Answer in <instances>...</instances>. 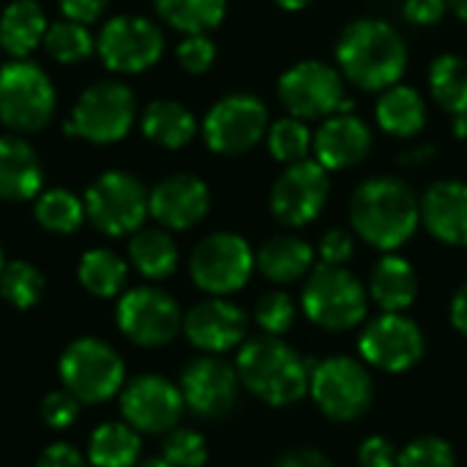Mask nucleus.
<instances>
[{"instance_id":"f257e3e1","label":"nucleus","mask_w":467,"mask_h":467,"mask_svg":"<svg viewBox=\"0 0 467 467\" xmlns=\"http://www.w3.org/2000/svg\"><path fill=\"white\" fill-rule=\"evenodd\" d=\"M353 230L375 249L394 252L413 238L421 222V202L400 178L380 175L364 181L350 200Z\"/></svg>"},{"instance_id":"f03ea898","label":"nucleus","mask_w":467,"mask_h":467,"mask_svg":"<svg viewBox=\"0 0 467 467\" xmlns=\"http://www.w3.org/2000/svg\"><path fill=\"white\" fill-rule=\"evenodd\" d=\"M337 63L353 85L364 90H386L402 79L408 68V47L389 22L356 19L337 41Z\"/></svg>"},{"instance_id":"7ed1b4c3","label":"nucleus","mask_w":467,"mask_h":467,"mask_svg":"<svg viewBox=\"0 0 467 467\" xmlns=\"http://www.w3.org/2000/svg\"><path fill=\"white\" fill-rule=\"evenodd\" d=\"M241 383L271 408H290L309 394L312 367L279 337L249 339L238 353Z\"/></svg>"},{"instance_id":"20e7f679","label":"nucleus","mask_w":467,"mask_h":467,"mask_svg":"<svg viewBox=\"0 0 467 467\" xmlns=\"http://www.w3.org/2000/svg\"><path fill=\"white\" fill-rule=\"evenodd\" d=\"M304 315L326 331L356 328L367 317L369 296L345 265H315L301 293Z\"/></svg>"},{"instance_id":"39448f33","label":"nucleus","mask_w":467,"mask_h":467,"mask_svg":"<svg viewBox=\"0 0 467 467\" xmlns=\"http://www.w3.org/2000/svg\"><path fill=\"white\" fill-rule=\"evenodd\" d=\"M309 394L323 416L348 424L358 421L375 400V386L364 364L350 356H331L312 367Z\"/></svg>"},{"instance_id":"423d86ee","label":"nucleus","mask_w":467,"mask_h":467,"mask_svg":"<svg viewBox=\"0 0 467 467\" xmlns=\"http://www.w3.org/2000/svg\"><path fill=\"white\" fill-rule=\"evenodd\" d=\"M60 380L82 405L112 400L123 389V361L107 342L96 337L74 339L60 356Z\"/></svg>"},{"instance_id":"0eeeda50","label":"nucleus","mask_w":467,"mask_h":467,"mask_svg":"<svg viewBox=\"0 0 467 467\" xmlns=\"http://www.w3.org/2000/svg\"><path fill=\"white\" fill-rule=\"evenodd\" d=\"M55 112V88L49 77L27 60L0 68V120L14 131H38Z\"/></svg>"},{"instance_id":"6e6552de","label":"nucleus","mask_w":467,"mask_h":467,"mask_svg":"<svg viewBox=\"0 0 467 467\" xmlns=\"http://www.w3.org/2000/svg\"><path fill=\"white\" fill-rule=\"evenodd\" d=\"M150 211V194L129 172H104L85 194V213L107 235L137 233Z\"/></svg>"},{"instance_id":"1a4fd4ad","label":"nucleus","mask_w":467,"mask_h":467,"mask_svg":"<svg viewBox=\"0 0 467 467\" xmlns=\"http://www.w3.org/2000/svg\"><path fill=\"white\" fill-rule=\"evenodd\" d=\"M134 96L120 82H96L74 104L66 131L88 142H118L134 123Z\"/></svg>"},{"instance_id":"9d476101","label":"nucleus","mask_w":467,"mask_h":467,"mask_svg":"<svg viewBox=\"0 0 467 467\" xmlns=\"http://www.w3.org/2000/svg\"><path fill=\"white\" fill-rule=\"evenodd\" d=\"M254 265L257 260L252 246L235 233H213L202 238L189 260L194 285L211 296H230L241 290L249 282Z\"/></svg>"},{"instance_id":"9b49d317","label":"nucleus","mask_w":467,"mask_h":467,"mask_svg":"<svg viewBox=\"0 0 467 467\" xmlns=\"http://www.w3.org/2000/svg\"><path fill=\"white\" fill-rule=\"evenodd\" d=\"M279 99L301 120L331 118L348 101L339 71L323 60H301L287 68L279 79Z\"/></svg>"},{"instance_id":"f8f14e48","label":"nucleus","mask_w":467,"mask_h":467,"mask_svg":"<svg viewBox=\"0 0 467 467\" xmlns=\"http://www.w3.org/2000/svg\"><path fill=\"white\" fill-rule=\"evenodd\" d=\"M118 326L140 348H164L183 328V315L170 293L134 287L118 301Z\"/></svg>"},{"instance_id":"ddd939ff","label":"nucleus","mask_w":467,"mask_h":467,"mask_svg":"<svg viewBox=\"0 0 467 467\" xmlns=\"http://www.w3.org/2000/svg\"><path fill=\"white\" fill-rule=\"evenodd\" d=\"M268 131V109L257 96L233 93L216 101L205 118L202 134L211 150L235 156L254 148Z\"/></svg>"},{"instance_id":"4468645a","label":"nucleus","mask_w":467,"mask_h":467,"mask_svg":"<svg viewBox=\"0 0 467 467\" xmlns=\"http://www.w3.org/2000/svg\"><path fill=\"white\" fill-rule=\"evenodd\" d=\"M96 49L107 68L120 74H140L161 57L164 36L145 16H115L101 27Z\"/></svg>"},{"instance_id":"2eb2a0df","label":"nucleus","mask_w":467,"mask_h":467,"mask_svg":"<svg viewBox=\"0 0 467 467\" xmlns=\"http://www.w3.org/2000/svg\"><path fill=\"white\" fill-rule=\"evenodd\" d=\"M328 170L315 161L304 159L296 164H287V170L279 175V181L271 189V211L274 216L287 227H304L320 216L328 200Z\"/></svg>"},{"instance_id":"dca6fc26","label":"nucleus","mask_w":467,"mask_h":467,"mask_svg":"<svg viewBox=\"0 0 467 467\" xmlns=\"http://www.w3.org/2000/svg\"><path fill=\"white\" fill-rule=\"evenodd\" d=\"M424 348L421 328L402 312H383L364 328L358 339L361 358L391 375L413 369L421 361Z\"/></svg>"},{"instance_id":"f3484780","label":"nucleus","mask_w":467,"mask_h":467,"mask_svg":"<svg viewBox=\"0 0 467 467\" xmlns=\"http://www.w3.org/2000/svg\"><path fill=\"white\" fill-rule=\"evenodd\" d=\"M183 408L186 402L181 389L159 375H142L131 380L120 394V413L126 424L148 435L172 432L183 416Z\"/></svg>"},{"instance_id":"a211bd4d","label":"nucleus","mask_w":467,"mask_h":467,"mask_svg":"<svg viewBox=\"0 0 467 467\" xmlns=\"http://www.w3.org/2000/svg\"><path fill=\"white\" fill-rule=\"evenodd\" d=\"M238 369L216 356L194 358L181 375V394L192 413L202 419H222L238 402Z\"/></svg>"},{"instance_id":"6ab92c4d","label":"nucleus","mask_w":467,"mask_h":467,"mask_svg":"<svg viewBox=\"0 0 467 467\" xmlns=\"http://www.w3.org/2000/svg\"><path fill=\"white\" fill-rule=\"evenodd\" d=\"M246 315L224 298H208L189 309L183 317L186 339L205 353H227L246 339Z\"/></svg>"},{"instance_id":"aec40b11","label":"nucleus","mask_w":467,"mask_h":467,"mask_svg":"<svg viewBox=\"0 0 467 467\" xmlns=\"http://www.w3.org/2000/svg\"><path fill=\"white\" fill-rule=\"evenodd\" d=\"M211 208L208 186L189 172H178L156 183L150 192V213L167 230H189L205 219Z\"/></svg>"},{"instance_id":"412c9836","label":"nucleus","mask_w":467,"mask_h":467,"mask_svg":"<svg viewBox=\"0 0 467 467\" xmlns=\"http://www.w3.org/2000/svg\"><path fill=\"white\" fill-rule=\"evenodd\" d=\"M312 148L315 161H320L326 170H348L367 159L372 148V131L361 118L350 112H337L317 129V134L312 137Z\"/></svg>"},{"instance_id":"4be33fe9","label":"nucleus","mask_w":467,"mask_h":467,"mask_svg":"<svg viewBox=\"0 0 467 467\" xmlns=\"http://www.w3.org/2000/svg\"><path fill=\"white\" fill-rule=\"evenodd\" d=\"M424 227L449 246H467V183L438 181L421 200Z\"/></svg>"},{"instance_id":"5701e85b","label":"nucleus","mask_w":467,"mask_h":467,"mask_svg":"<svg viewBox=\"0 0 467 467\" xmlns=\"http://www.w3.org/2000/svg\"><path fill=\"white\" fill-rule=\"evenodd\" d=\"M44 183V170L33 148L19 137H0V197L33 200Z\"/></svg>"},{"instance_id":"b1692460","label":"nucleus","mask_w":467,"mask_h":467,"mask_svg":"<svg viewBox=\"0 0 467 467\" xmlns=\"http://www.w3.org/2000/svg\"><path fill=\"white\" fill-rule=\"evenodd\" d=\"M369 296L383 312H405L419 296V276L405 257L386 254L372 268Z\"/></svg>"},{"instance_id":"393cba45","label":"nucleus","mask_w":467,"mask_h":467,"mask_svg":"<svg viewBox=\"0 0 467 467\" xmlns=\"http://www.w3.org/2000/svg\"><path fill=\"white\" fill-rule=\"evenodd\" d=\"M47 27L44 8L36 0H14L0 16V44L8 55L22 60L44 41Z\"/></svg>"},{"instance_id":"a878e982","label":"nucleus","mask_w":467,"mask_h":467,"mask_svg":"<svg viewBox=\"0 0 467 467\" xmlns=\"http://www.w3.org/2000/svg\"><path fill=\"white\" fill-rule=\"evenodd\" d=\"M375 118L380 129L391 137H416L427 123V107L416 88L397 82L380 93Z\"/></svg>"},{"instance_id":"bb28decb","label":"nucleus","mask_w":467,"mask_h":467,"mask_svg":"<svg viewBox=\"0 0 467 467\" xmlns=\"http://www.w3.org/2000/svg\"><path fill=\"white\" fill-rule=\"evenodd\" d=\"M254 260H257V268L263 271L265 279L287 285V282H296L312 271L315 252L306 241H301L296 235H276L260 246Z\"/></svg>"},{"instance_id":"cd10ccee","label":"nucleus","mask_w":467,"mask_h":467,"mask_svg":"<svg viewBox=\"0 0 467 467\" xmlns=\"http://www.w3.org/2000/svg\"><path fill=\"white\" fill-rule=\"evenodd\" d=\"M194 131H197L194 115L178 101L159 99L148 104V109L142 112V134L161 148H183L192 142Z\"/></svg>"},{"instance_id":"c85d7f7f","label":"nucleus","mask_w":467,"mask_h":467,"mask_svg":"<svg viewBox=\"0 0 467 467\" xmlns=\"http://www.w3.org/2000/svg\"><path fill=\"white\" fill-rule=\"evenodd\" d=\"M140 449V432L131 424L109 421L90 435L88 460L93 467H134Z\"/></svg>"},{"instance_id":"c756f323","label":"nucleus","mask_w":467,"mask_h":467,"mask_svg":"<svg viewBox=\"0 0 467 467\" xmlns=\"http://www.w3.org/2000/svg\"><path fill=\"white\" fill-rule=\"evenodd\" d=\"M129 257L145 279H167L178 265V246L164 230H140L129 244Z\"/></svg>"},{"instance_id":"7c9ffc66","label":"nucleus","mask_w":467,"mask_h":467,"mask_svg":"<svg viewBox=\"0 0 467 467\" xmlns=\"http://www.w3.org/2000/svg\"><path fill=\"white\" fill-rule=\"evenodd\" d=\"M153 5L164 22L186 36L213 30L227 11V0H153Z\"/></svg>"},{"instance_id":"2f4dec72","label":"nucleus","mask_w":467,"mask_h":467,"mask_svg":"<svg viewBox=\"0 0 467 467\" xmlns=\"http://www.w3.org/2000/svg\"><path fill=\"white\" fill-rule=\"evenodd\" d=\"M430 90L451 115L467 112V57L441 55L430 66Z\"/></svg>"},{"instance_id":"473e14b6","label":"nucleus","mask_w":467,"mask_h":467,"mask_svg":"<svg viewBox=\"0 0 467 467\" xmlns=\"http://www.w3.org/2000/svg\"><path fill=\"white\" fill-rule=\"evenodd\" d=\"M79 282L88 293L99 296V298H112L126 287V276L129 268L126 263L109 252V249H90L82 254L79 260Z\"/></svg>"},{"instance_id":"72a5a7b5","label":"nucleus","mask_w":467,"mask_h":467,"mask_svg":"<svg viewBox=\"0 0 467 467\" xmlns=\"http://www.w3.org/2000/svg\"><path fill=\"white\" fill-rule=\"evenodd\" d=\"M36 219L44 230L68 235L85 219V202L68 189H49L36 200Z\"/></svg>"},{"instance_id":"f704fd0d","label":"nucleus","mask_w":467,"mask_h":467,"mask_svg":"<svg viewBox=\"0 0 467 467\" xmlns=\"http://www.w3.org/2000/svg\"><path fill=\"white\" fill-rule=\"evenodd\" d=\"M0 296L16 309H30L44 296V276L25 260L8 263L0 271Z\"/></svg>"},{"instance_id":"c9c22d12","label":"nucleus","mask_w":467,"mask_h":467,"mask_svg":"<svg viewBox=\"0 0 467 467\" xmlns=\"http://www.w3.org/2000/svg\"><path fill=\"white\" fill-rule=\"evenodd\" d=\"M44 47L47 52L57 60V63H77L82 57H88L93 52V36L90 30L82 25V22H74V19H60L55 25L47 27V36H44Z\"/></svg>"},{"instance_id":"e433bc0d","label":"nucleus","mask_w":467,"mask_h":467,"mask_svg":"<svg viewBox=\"0 0 467 467\" xmlns=\"http://www.w3.org/2000/svg\"><path fill=\"white\" fill-rule=\"evenodd\" d=\"M268 148L274 153V159L285 161V164H296L304 161L309 156L312 148V134L306 129V123L301 118H282L271 126L268 131Z\"/></svg>"},{"instance_id":"4c0bfd02","label":"nucleus","mask_w":467,"mask_h":467,"mask_svg":"<svg viewBox=\"0 0 467 467\" xmlns=\"http://www.w3.org/2000/svg\"><path fill=\"white\" fill-rule=\"evenodd\" d=\"M397 467H457V457L449 441L427 435L410 441L400 451V465Z\"/></svg>"},{"instance_id":"58836bf2","label":"nucleus","mask_w":467,"mask_h":467,"mask_svg":"<svg viewBox=\"0 0 467 467\" xmlns=\"http://www.w3.org/2000/svg\"><path fill=\"white\" fill-rule=\"evenodd\" d=\"M164 460L172 467H202L208 462V443L194 430H172L164 441Z\"/></svg>"},{"instance_id":"ea45409f","label":"nucleus","mask_w":467,"mask_h":467,"mask_svg":"<svg viewBox=\"0 0 467 467\" xmlns=\"http://www.w3.org/2000/svg\"><path fill=\"white\" fill-rule=\"evenodd\" d=\"M254 320L268 337H285L296 323V304L287 293H268L260 298Z\"/></svg>"},{"instance_id":"a19ab883","label":"nucleus","mask_w":467,"mask_h":467,"mask_svg":"<svg viewBox=\"0 0 467 467\" xmlns=\"http://www.w3.org/2000/svg\"><path fill=\"white\" fill-rule=\"evenodd\" d=\"M79 400L68 391V389H60V391H52L44 397L41 402V419L52 427V430H68L77 419H79Z\"/></svg>"},{"instance_id":"79ce46f5","label":"nucleus","mask_w":467,"mask_h":467,"mask_svg":"<svg viewBox=\"0 0 467 467\" xmlns=\"http://www.w3.org/2000/svg\"><path fill=\"white\" fill-rule=\"evenodd\" d=\"M216 57V47L205 33H192L178 44V60L189 74H202L211 68Z\"/></svg>"},{"instance_id":"37998d69","label":"nucleus","mask_w":467,"mask_h":467,"mask_svg":"<svg viewBox=\"0 0 467 467\" xmlns=\"http://www.w3.org/2000/svg\"><path fill=\"white\" fill-rule=\"evenodd\" d=\"M358 465L361 467H397L400 465V451L389 438L372 435L361 443L358 449Z\"/></svg>"},{"instance_id":"c03bdc74","label":"nucleus","mask_w":467,"mask_h":467,"mask_svg":"<svg viewBox=\"0 0 467 467\" xmlns=\"http://www.w3.org/2000/svg\"><path fill=\"white\" fill-rule=\"evenodd\" d=\"M353 235L348 230H328L320 241V260L326 265H345L350 257H353Z\"/></svg>"},{"instance_id":"a18cd8bd","label":"nucleus","mask_w":467,"mask_h":467,"mask_svg":"<svg viewBox=\"0 0 467 467\" xmlns=\"http://www.w3.org/2000/svg\"><path fill=\"white\" fill-rule=\"evenodd\" d=\"M446 0H405V19L413 25H438L446 14Z\"/></svg>"},{"instance_id":"49530a36","label":"nucleus","mask_w":467,"mask_h":467,"mask_svg":"<svg viewBox=\"0 0 467 467\" xmlns=\"http://www.w3.org/2000/svg\"><path fill=\"white\" fill-rule=\"evenodd\" d=\"M36 467H85V457L68 446V443H52L41 457Z\"/></svg>"},{"instance_id":"de8ad7c7","label":"nucleus","mask_w":467,"mask_h":467,"mask_svg":"<svg viewBox=\"0 0 467 467\" xmlns=\"http://www.w3.org/2000/svg\"><path fill=\"white\" fill-rule=\"evenodd\" d=\"M57 3H60V11L66 14V19L85 25V22L99 19L109 0H57Z\"/></svg>"},{"instance_id":"09e8293b","label":"nucleus","mask_w":467,"mask_h":467,"mask_svg":"<svg viewBox=\"0 0 467 467\" xmlns=\"http://www.w3.org/2000/svg\"><path fill=\"white\" fill-rule=\"evenodd\" d=\"M271 467H334L331 460L315 449H293L287 454H282Z\"/></svg>"},{"instance_id":"8fccbe9b","label":"nucleus","mask_w":467,"mask_h":467,"mask_svg":"<svg viewBox=\"0 0 467 467\" xmlns=\"http://www.w3.org/2000/svg\"><path fill=\"white\" fill-rule=\"evenodd\" d=\"M451 326L467 339V282L457 290V296L451 301Z\"/></svg>"},{"instance_id":"3c124183","label":"nucleus","mask_w":467,"mask_h":467,"mask_svg":"<svg viewBox=\"0 0 467 467\" xmlns=\"http://www.w3.org/2000/svg\"><path fill=\"white\" fill-rule=\"evenodd\" d=\"M432 153H435V148H432V145H419V148L405 150V153L400 156V161H402V164H424V161H430V159H432Z\"/></svg>"},{"instance_id":"603ef678","label":"nucleus","mask_w":467,"mask_h":467,"mask_svg":"<svg viewBox=\"0 0 467 467\" xmlns=\"http://www.w3.org/2000/svg\"><path fill=\"white\" fill-rule=\"evenodd\" d=\"M279 8H285V11H301V8H306L312 0H274Z\"/></svg>"},{"instance_id":"864d4df0","label":"nucleus","mask_w":467,"mask_h":467,"mask_svg":"<svg viewBox=\"0 0 467 467\" xmlns=\"http://www.w3.org/2000/svg\"><path fill=\"white\" fill-rule=\"evenodd\" d=\"M454 134H457L460 140H467V112L454 115Z\"/></svg>"},{"instance_id":"5fc2aeb1","label":"nucleus","mask_w":467,"mask_h":467,"mask_svg":"<svg viewBox=\"0 0 467 467\" xmlns=\"http://www.w3.org/2000/svg\"><path fill=\"white\" fill-rule=\"evenodd\" d=\"M449 3V8L460 16V19H465L467 22V0H446Z\"/></svg>"},{"instance_id":"6e6d98bb","label":"nucleus","mask_w":467,"mask_h":467,"mask_svg":"<svg viewBox=\"0 0 467 467\" xmlns=\"http://www.w3.org/2000/svg\"><path fill=\"white\" fill-rule=\"evenodd\" d=\"M134 467H172L164 457H156V460H145V462H140V465Z\"/></svg>"},{"instance_id":"4d7b16f0","label":"nucleus","mask_w":467,"mask_h":467,"mask_svg":"<svg viewBox=\"0 0 467 467\" xmlns=\"http://www.w3.org/2000/svg\"><path fill=\"white\" fill-rule=\"evenodd\" d=\"M0 271H3V249H0Z\"/></svg>"}]
</instances>
